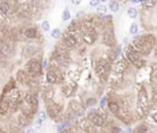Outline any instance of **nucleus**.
Masks as SVG:
<instances>
[{
  "label": "nucleus",
  "instance_id": "obj_1",
  "mask_svg": "<svg viewBox=\"0 0 157 133\" xmlns=\"http://www.w3.org/2000/svg\"><path fill=\"white\" fill-rule=\"evenodd\" d=\"M85 106L84 102L80 101L78 99L70 98L69 102L66 105V110H64V115H65V121L74 122L81 116H84L85 113Z\"/></svg>",
  "mask_w": 157,
  "mask_h": 133
},
{
  "label": "nucleus",
  "instance_id": "obj_2",
  "mask_svg": "<svg viewBox=\"0 0 157 133\" xmlns=\"http://www.w3.org/2000/svg\"><path fill=\"white\" fill-rule=\"evenodd\" d=\"M42 62H43V54L38 53L35 57L28 58L24 65V69L28 73V75L32 78H41L43 74V67H42Z\"/></svg>",
  "mask_w": 157,
  "mask_h": 133
},
{
  "label": "nucleus",
  "instance_id": "obj_3",
  "mask_svg": "<svg viewBox=\"0 0 157 133\" xmlns=\"http://www.w3.org/2000/svg\"><path fill=\"white\" fill-rule=\"evenodd\" d=\"M93 69H95L97 78L99 79V81L104 83L109 75L110 69H112V63H110V61H108L107 58L99 57V58H97L93 63Z\"/></svg>",
  "mask_w": 157,
  "mask_h": 133
},
{
  "label": "nucleus",
  "instance_id": "obj_4",
  "mask_svg": "<svg viewBox=\"0 0 157 133\" xmlns=\"http://www.w3.org/2000/svg\"><path fill=\"white\" fill-rule=\"evenodd\" d=\"M45 81L52 85H62L65 81V73L63 68L48 65L45 69Z\"/></svg>",
  "mask_w": 157,
  "mask_h": 133
},
{
  "label": "nucleus",
  "instance_id": "obj_5",
  "mask_svg": "<svg viewBox=\"0 0 157 133\" xmlns=\"http://www.w3.org/2000/svg\"><path fill=\"white\" fill-rule=\"evenodd\" d=\"M24 42L27 41H37V42H43V36L41 33V30L33 24H26L24 26Z\"/></svg>",
  "mask_w": 157,
  "mask_h": 133
},
{
  "label": "nucleus",
  "instance_id": "obj_6",
  "mask_svg": "<svg viewBox=\"0 0 157 133\" xmlns=\"http://www.w3.org/2000/svg\"><path fill=\"white\" fill-rule=\"evenodd\" d=\"M41 52V43L37 41H27L21 49V57L24 59H28L35 57Z\"/></svg>",
  "mask_w": 157,
  "mask_h": 133
},
{
  "label": "nucleus",
  "instance_id": "obj_7",
  "mask_svg": "<svg viewBox=\"0 0 157 133\" xmlns=\"http://www.w3.org/2000/svg\"><path fill=\"white\" fill-rule=\"evenodd\" d=\"M60 40L63 41L64 44H65L68 48L74 49V48L77 47L78 43H80L81 33H80V32H70V31L65 30V32L62 35V38Z\"/></svg>",
  "mask_w": 157,
  "mask_h": 133
},
{
  "label": "nucleus",
  "instance_id": "obj_8",
  "mask_svg": "<svg viewBox=\"0 0 157 133\" xmlns=\"http://www.w3.org/2000/svg\"><path fill=\"white\" fill-rule=\"evenodd\" d=\"M101 41L106 47L109 48H114L117 44V40H115V35H114V30H113V25H108L104 26L102 30V35H101Z\"/></svg>",
  "mask_w": 157,
  "mask_h": 133
},
{
  "label": "nucleus",
  "instance_id": "obj_9",
  "mask_svg": "<svg viewBox=\"0 0 157 133\" xmlns=\"http://www.w3.org/2000/svg\"><path fill=\"white\" fill-rule=\"evenodd\" d=\"M86 117L89 118L97 128L103 127L106 121H107V116H106L101 110H96V108H89V111L86 112Z\"/></svg>",
  "mask_w": 157,
  "mask_h": 133
},
{
  "label": "nucleus",
  "instance_id": "obj_10",
  "mask_svg": "<svg viewBox=\"0 0 157 133\" xmlns=\"http://www.w3.org/2000/svg\"><path fill=\"white\" fill-rule=\"evenodd\" d=\"M45 111H47L48 117L52 121H54L59 115L64 113V105L62 102L54 101V99H53V100H50V101L45 102Z\"/></svg>",
  "mask_w": 157,
  "mask_h": 133
},
{
  "label": "nucleus",
  "instance_id": "obj_11",
  "mask_svg": "<svg viewBox=\"0 0 157 133\" xmlns=\"http://www.w3.org/2000/svg\"><path fill=\"white\" fill-rule=\"evenodd\" d=\"M16 44L17 42L12 40H5V41H0V52L6 59L12 58L16 53Z\"/></svg>",
  "mask_w": 157,
  "mask_h": 133
},
{
  "label": "nucleus",
  "instance_id": "obj_12",
  "mask_svg": "<svg viewBox=\"0 0 157 133\" xmlns=\"http://www.w3.org/2000/svg\"><path fill=\"white\" fill-rule=\"evenodd\" d=\"M76 126L78 128V131L80 132H89V133H92V132H97V128L93 123H92L89 118H87L86 116H81L80 118H77V120L75 121Z\"/></svg>",
  "mask_w": 157,
  "mask_h": 133
},
{
  "label": "nucleus",
  "instance_id": "obj_13",
  "mask_svg": "<svg viewBox=\"0 0 157 133\" xmlns=\"http://www.w3.org/2000/svg\"><path fill=\"white\" fill-rule=\"evenodd\" d=\"M60 91H62V95L66 99H70L75 95L76 90H77V83L75 80H70L69 79L68 81H64L63 84L60 85Z\"/></svg>",
  "mask_w": 157,
  "mask_h": 133
},
{
  "label": "nucleus",
  "instance_id": "obj_14",
  "mask_svg": "<svg viewBox=\"0 0 157 133\" xmlns=\"http://www.w3.org/2000/svg\"><path fill=\"white\" fill-rule=\"evenodd\" d=\"M98 36H99L98 30L91 29L81 35V41L87 46H93L97 42V40H98Z\"/></svg>",
  "mask_w": 157,
  "mask_h": 133
},
{
  "label": "nucleus",
  "instance_id": "obj_15",
  "mask_svg": "<svg viewBox=\"0 0 157 133\" xmlns=\"http://www.w3.org/2000/svg\"><path fill=\"white\" fill-rule=\"evenodd\" d=\"M15 79L16 81L20 84L21 86H24V88H28V85H30V83H31V79H32V76L28 75V73H27L24 68L22 69H17L16 70V74H15Z\"/></svg>",
  "mask_w": 157,
  "mask_h": 133
},
{
  "label": "nucleus",
  "instance_id": "obj_16",
  "mask_svg": "<svg viewBox=\"0 0 157 133\" xmlns=\"http://www.w3.org/2000/svg\"><path fill=\"white\" fill-rule=\"evenodd\" d=\"M55 96V89L53 88L52 84H47L45 86H41V98H42L43 102H48L53 100Z\"/></svg>",
  "mask_w": 157,
  "mask_h": 133
},
{
  "label": "nucleus",
  "instance_id": "obj_17",
  "mask_svg": "<svg viewBox=\"0 0 157 133\" xmlns=\"http://www.w3.org/2000/svg\"><path fill=\"white\" fill-rule=\"evenodd\" d=\"M24 24H16L15 26H11V40L15 42H24Z\"/></svg>",
  "mask_w": 157,
  "mask_h": 133
},
{
  "label": "nucleus",
  "instance_id": "obj_18",
  "mask_svg": "<svg viewBox=\"0 0 157 133\" xmlns=\"http://www.w3.org/2000/svg\"><path fill=\"white\" fill-rule=\"evenodd\" d=\"M14 120H15L16 125H17V127L20 128V130H22V128H25V127H28V126H30V123L32 122V120H31L30 117L25 116V115H24V113H21L20 111H18V112L16 113V116L14 117Z\"/></svg>",
  "mask_w": 157,
  "mask_h": 133
},
{
  "label": "nucleus",
  "instance_id": "obj_19",
  "mask_svg": "<svg viewBox=\"0 0 157 133\" xmlns=\"http://www.w3.org/2000/svg\"><path fill=\"white\" fill-rule=\"evenodd\" d=\"M125 56H127V59L130 63H133V64H137L140 62V59H141V57H140V53L137 52V51H135V49H131V48H129L128 51H127V53H125Z\"/></svg>",
  "mask_w": 157,
  "mask_h": 133
},
{
  "label": "nucleus",
  "instance_id": "obj_20",
  "mask_svg": "<svg viewBox=\"0 0 157 133\" xmlns=\"http://www.w3.org/2000/svg\"><path fill=\"white\" fill-rule=\"evenodd\" d=\"M80 24H81V20H78L75 17L74 20H71L69 22V26L66 27V30L70 31V32H80Z\"/></svg>",
  "mask_w": 157,
  "mask_h": 133
},
{
  "label": "nucleus",
  "instance_id": "obj_21",
  "mask_svg": "<svg viewBox=\"0 0 157 133\" xmlns=\"http://www.w3.org/2000/svg\"><path fill=\"white\" fill-rule=\"evenodd\" d=\"M107 107H108V110H109V112L113 113L114 116H117V115L119 113V111H120V106H119V104H118L117 101H113V100L108 101Z\"/></svg>",
  "mask_w": 157,
  "mask_h": 133
},
{
  "label": "nucleus",
  "instance_id": "obj_22",
  "mask_svg": "<svg viewBox=\"0 0 157 133\" xmlns=\"http://www.w3.org/2000/svg\"><path fill=\"white\" fill-rule=\"evenodd\" d=\"M108 9L112 12H117L119 10V3L117 0H110L109 4H108Z\"/></svg>",
  "mask_w": 157,
  "mask_h": 133
},
{
  "label": "nucleus",
  "instance_id": "obj_23",
  "mask_svg": "<svg viewBox=\"0 0 157 133\" xmlns=\"http://www.w3.org/2000/svg\"><path fill=\"white\" fill-rule=\"evenodd\" d=\"M97 9H96V12L97 14H99V15H106L107 14V11H108V8L106 6V5H103V4H98V5L96 6Z\"/></svg>",
  "mask_w": 157,
  "mask_h": 133
},
{
  "label": "nucleus",
  "instance_id": "obj_24",
  "mask_svg": "<svg viewBox=\"0 0 157 133\" xmlns=\"http://www.w3.org/2000/svg\"><path fill=\"white\" fill-rule=\"evenodd\" d=\"M96 104H97V99H95V98H87L85 100V102H84V106L85 107H92V106H95Z\"/></svg>",
  "mask_w": 157,
  "mask_h": 133
},
{
  "label": "nucleus",
  "instance_id": "obj_25",
  "mask_svg": "<svg viewBox=\"0 0 157 133\" xmlns=\"http://www.w3.org/2000/svg\"><path fill=\"white\" fill-rule=\"evenodd\" d=\"M37 118L38 120H42V121H45L48 118V115H47V111L45 110H38V112H37Z\"/></svg>",
  "mask_w": 157,
  "mask_h": 133
},
{
  "label": "nucleus",
  "instance_id": "obj_26",
  "mask_svg": "<svg viewBox=\"0 0 157 133\" xmlns=\"http://www.w3.org/2000/svg\"><path fill=\"white\" fill-rule=\"evenodd\" d=\"M70 19H71V14H70V11H69V9L65 8V9H64V11H63V14H62V20L63 21H69Z\"/></svg>",
  "mask_w": 157,
  "mask_h": 133
},
{
  "label": "nucleus",
  "instance_id": "obj_27",
  "mask_svg": "<svg viewBox=\"0 0 157 133\" xmlns=\"http://www.w3.org/2000/svg\"><path fill=\"white\" fill-rule=\"evenodd\" d=\"M127 14H128V16L130 17V19H136V16H137V10H136L135 8H129L128 11H127Z\"/></svg>",
  "mask_w": 157,
  "mask_h": 133
},
{
  "label": "nucleus",
  "instance_id": "obj_28",
  "mask_svg": "<svg viewBox=\"0 0 157 133\" xmlns=\"http://www.w3.org/2000/svg\"><path fill=\"white\" fill-rule=\"evenodd\" d=\"M50 36H52L53 38L58 40V38L62 36V31L59 30V29H54V30H52V32H50Z\"/></svg>",
  "mask_w": 157,
  "mask_h": 133
},
{
  "label": "nucleus",
  "instance_id": "obj_29",
  "mask_svg": "<svg viewBox=\"0 0 157 133\" xmlns=\"http://www.w3.org/2000/svg\"><path fill=\"white\" fill-rule=\"evenodd\" d=\"M49 29H50V24H49V21H47V20L42 21V24H41V30L44 31V32H47V31H49Z\"/></svg>",
  "mask_w": 157,
  "mask_h": 133
},
{
  "label": "nucleus",
  "instance_id": "obj_30",
  "mask_svg": "<svg viewBox=\"0 0 157 133\" xmlns=\"http://www.w3.org/2000/svg\"><path fill=\"white\" fill-rule=\"evenodd\" d=\"M137 31H139V26H137V24H131L130 25V29H129V32H130L131 35H136L137 33Z\"/></svg>",
  "mask_w": 157,
  "mask_h": 133
},
{
  "label": "nucleus",
  "instance_id": "obj_31",
  "mask_svg": "<svg viewBox=\"0 0 157 133\" xmlns=\"http://www.w3.org/2000/svg\"><path fill=\"white\" fill-rule=\"evenodd\" d=\"M86 15H87V14L85 11H77L75 17H76V19H78V20H82V19H85V17H86Z\"/></svg>",
  "mask_w": 157,
  "mask_h": 133
},
{
  "label": "nucleus",
  "instance_id": "obj_32",
  "mask_svg": "<svg viewBox=\"0 0 157 133\" xmlns=\"http://www.w3.org/2000/svg\"><path fill=\"white\" fill-rule=\"evenodd\" d=\"M101 3V0H90V6L92 8H96L98 4Z\"/></svg>",
  "mask_w": 157,
  "mask_h": 133
},
{
  "label": "nucleus",
  "instance_id": "obj_33",
  "mask_svg": "<svg viewBox=\"0 0 157 133\" xmlns=\"http://www.w3.org/2000/svg\"><path fill=\"white\" fill-rule=\"evenodd\" d=\"M106 102H107V98H103V99H102V101H101V107H104Z\"/></svg>",
  "mask_w": 157,
  "mask_h": 133
},
{
  "label": "nucleus",
  "instance_id": "obj_34",
  "mask_svg": "<svg viewBox=\"0 0 157 133\" xmlns=\"http://www.w3.org/2000/svg\"><path fill=\"white\" fill-rule=\"evenodd\" d=\"M110 131H112V132H122V130H120V128H118L117 126H114L113 128H112V130H110Z\"/></svg>",
  "mask_w": 157,
  "mask_h": 133
},
{
  "label": "nucleus",
  "instance_id": "obj_35",
  "mask_svg": "<svg viewBox=\"0 0 157 133\" xmlns=\"http://www.w3.org/2000/svg\"><path fill=\"white\" fill-rule=\"evenodd\" d=\"M71 3L74 4V5H78V4L81 3V0H71Z\"/></svg>",
  "mask_w": 157,
  "mask_h": 133
},
{
  "label": "nucleus",
  "instance_id": "obj_36",
  "mask_svg": "<svg viewBox=\"0 0 157 133\" xmlns=\"http://www.w3.org/2000/svg\"><path fill=\"white\" fill-rule=\"evenodd\" d=\"M154 120H155V121L157 122V113H156V115H155V116H154Z\"/></svg>",
  "mask_w": 157,
  "mask_h": 133
},
{
  "label": "nucleus",
  "instance_id": "obj_37",
  "mask_svg": "<svg viewBox=\"0 0 157 133\" xmlns=\"http://www.w3.org/2000/svg\"><path fill=\"white\" fill-rule=\"evenodd\" d=\"M3 131H4V128H3L1 126H0V132H3Z\"/></svg>",
  "mask_w": 157,
  "mask_h": 133
},
{
  "label": "nucleus",
  "instance_id": "obj_38",
  "mask_svg": "<svg viewBox=\"0 0 157 133\" xmlns=\"http://www.w3.org/2000/svg\"><path fill=\"white\" fill-rule=\"evenodd\" d=\"M43 1H44V3H47V1H49V0H43Z\"/></svg>",
  "mask_w": 157,
  "mask_h": 133
}]
</instances>
